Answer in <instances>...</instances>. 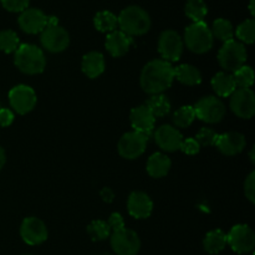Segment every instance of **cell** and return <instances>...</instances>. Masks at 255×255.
<instances>
[{
    "label": "cell",
    "mask_w": 255,
    "mask_h": 255,
    "mask_svg": "<svg viewBox=\"0 0 255 255\" xmlns=\"http://www.w3.org/2000/svg\"><path fill=\"white\" fill-rule=\"evenodd\" d=\"M174 80V67L163 59H154L144 65L139 76L142 90L148 95L163 94L172 86Z\"/></svg>",
    "instance_id": "1"
},
{
    "label": "cell",
    "mask_w": 255,
    "mask_h": 255,
    "mask_svg": "<svg viewBox=\"0 0 255 255\" xmlns=\"http://www.w3.org/2000/svg\"><path fill=\"white\" fill-rule=\"evenodd\" d=\"M117 22L122 32L128 36H141L151 29V17L141 6L131 5L122 10L117 16Z\"/></svg>",
    "instance_id": "2"
},
{
    "label": "cell",
    "mask_w": 255,
    "mask_h": 255,
    "mask_svg": "<svg viewBox=\"0 0 255 255\" xmlns=\"http://www.w3.org/2000/svg\"><path fill=\"white\" fill-rule=\"evenodd\" d=\"M14 62L25 75H39L46 67V57L39 46L22 44L14 52Z\"/></svg>",
    "instance_id": "3"
},
{
    "label": "cell",
    "mask_w": 255,
    "mask_h": 255,
    "mask_svg": "<svg viewBox=\"0 0 255 255\" xmlns=\"http://www.w3.org/2000/svg\"><path fill=\"white\" fill-rule=\"evenodd\" d=\"M214 37L211 29L204 21L192 22L186 27L184 41L187 49L194 54H206L213 47Z\"/></svg>",
    "instance_id": "4"
},
{
    "label": "cell",
    "mask_w": 255,
    "mask_h": 255,
    "mask_svg": "<svg viewBox=\"0 0 255 255\" xmlns=\"http://www.w3.org/2000/svg\"><path fill=\"white\" fill-rule=\"evenodd\" d=\"M247 59H248V52L246 46L234 39L223 42V46L219 49L218 62L222 69L226 70V72L237 71L239 67L246 65Z\"/></svg>",
    "instance_id": "5"
},
{
    "label": "cell",
    "mask_w": 255,
    "mask_h": 255,
    "mask_svg": "<svg viewBox=\"0 0 255 255\" xmlns=\"http://www.w3.org/2000/svg\"><path fill=\"white\" fill-rule=\"evenodd\" d=\"M193 109L197 119L207 124H218L226 116V105L216 96L202 97Z\"/></svg>",
    "instance_id": "6"
},
{
    "label": "cell",
    "mask_w": 255,
    "mask_h": 255,
    "mask_svg": "<svg viewBox=\"0 0 255 255\" xmlns=\"http://www.w3.org/2000/svg\"><path fill=\"white\" fill-rule=\"evenodd\" d=\"M227 244L238 254L251 253L255 247V233L248 224H237L227 234Z\"/></svg>",
    "instance_id": "7"
},
{
    "label": "cell",
    "mask_w": 255,
    "mask_h": 255,
    "mask_svg": "<svg viewBox=\"0 0 255 255\" xmlns=\"http://www.w3.org/2000/svg\"><path fill=\"white\" fill-rule=\"evenodd\" d=\"M148 136L137 131H131L125 133L120 138L117 149L120 156L126 159H136L144 153L147 148Z\"/></svg>",
    "instance_id": "8"
},
{
    "label": "cell",
    "mask_w": 255,
    "mask_h": 255,
    "mask_svg": "<svg viewBox=\"0 0 255 255\" xmlns=\"http://www.w3.org/2000/svg\"><path fill=\"white\" fill-rule=\"evenodd\" d=\"M111 247L117 255H137L141 249L138 234L125 227L121 231L111 233Z\"/></svg>",
    "instance_id": "9"
},
{
    "label": "cell",
    "mask_w": 255,
    "mask_h": 255,
    "mask_svg": "<svg viewBox=\"0 0 255 255\" xmlns=\"http://www.w3.org/2000/svg\"><path fill=\"white\" fill-rule=\"evenodd\" d=\"M10 106L19 115H26L35 109L37 102L34 89L27 85H17L9 92Z\"/></svg>",
    "instance_id": "10"
},
{
    "label": "cell",
    "mask_w": 255,
    "mask_h": 255,
    "mask_svg": "<svg viewBox=\"0 0 255 255\" xmlns=\"http://www.w3.org/2000/svg\"><path fill=\"white\" fill-rule=\"evenodd\" d=\"M183 39L174 30H164L158 39V52L168 62L178 61L183 54Z\"/></svg>",
    "instance_id": "11"
},
{
    "label": "cell",
    "mask_w": 255,
    "mask_h": 255,
    "mask_svg": "<svg viewBox=\"0 0 255 255\" xmlns=\"http://www.w3.org/2000/svg\"><path fill=\"white\" fill-rule=\"evenodd\" d=\"M229 106L239 119L249 120L255 115V94L252 89H237L231 95Z\"/></svg>",
    "instance_id": "12"
},
{
    "label": "cell",
    "mask_w": 255,
    "mask_h": 255,
    "mask_svg": "<svg viewBox=\"0 0 255 255\" xmlns=\"http://www.w3.org/2000/svg\"><path fill=\"white\" fill-rule=\"evenodd\" d=\"M42 47L52 54L65 51L70 45V35L62 26H47L41 31L40 36Z\"/></svg>",
    "instance_id": "13"
},
{
    "label": "cell",
    "mask_w": 255,
    "mask_h": 255,
    "mask_svg": "<svg viewBox=\"0 0 255 255\" xmlns=\"http://www.w3.org/2000/svg\"><path fill=\"white\" fill-rule=\"evenodd\" d=\"M46 224L36 217H27L20 226V237L29 246H39L47 239Z\"/></svg>",
    "instance_id": "14"
},
{
    "label": "cell",
    "mask_w": 255,
    "mask_h": 255,
    "mask_svg": "<svg viewBox=\"0 0 255 255\" xmlns=\"http://www.w3.org/2000/svg\"><path fill=\"white\" fill-rule=\"evenodd\" d=\"M183 136L176 127L171 125H162L154 132V141L157 146L166 152H174L181 148Z\"/></svg>",
    "instance_id": "15"
},
{
    "label": "cell",
    "mask_w": 255,
    "mask_h": 255,
    "mask_svg": "<svg viewBox=\"0 0 255 255\" xmlns=\"http://www.w3.org/2000/svg\"><path fill=\"white\" fill-rule=\"evenodd\" d=\"M46 20L47 15H45L40 9H36V7L29 9L27 7L20 14L17 22H19V26L22 31L34 35L39 34L46 27Z\"/></svg>",
    "instance_id": "16"
},
{
    "label": "cell",
    "mask_w": 255,
    "mask_h": 255,
    "mask_svg": "<svg viewBox=\"0 0 255 255\" xmlns=\"http://www.w3.org/2000/svg\"><path fill=\"white\" fill-rule=\"evenodd\" d=\"M127 211L136 219L148 218L153 211V202L144 192H132L127 199Z\"/></svg>",
    "instance_id": "17"
},
{
    "label": "cell",
    "mask_w": 255,
    "mask_h": 255,
    "mask_svg": "<svg viewBox=\"0 0 255 255\" xmlns=\"http://www.w3.org/2000/svg\"><path fill=\"white\" fill-rule=\"evenodd\" d=\"M129 121H131V125L134 128V131L149 136L154 128L156 119H154V116L146 105H141V106H137L131 110V112H129Z\"/></svg>",
    "instance_id": "18"
},
{
    "label": "cell",
    "mask_w": 255,
    "mask_h": 255,
    "mask_svg": "<svg viewBox=\"0 0 255 255\" xmlns=\"http://www.w3.org/2000/svg\"><path fill=\"white\" fill-rule=\"evenodd\" d=\"M216 146L224 156H236L243 152L247 146V141L246 137L239 132H227L219 134Z\"/></svg>",
    "instance_id": "19"
},
{
    "label": "cell",
    "mask_w": 255,
    "mask_h": 255,
    "mask_svg": "<svg viewBox=\"0 0 255 255\" xmlns=\"http://www.w3.org/2000/svg\"><path fill=\"white\" fill-rule=\"evenodd\" d=\"M132 45H133V37L128 36L121 30H115V31L110 32L106 37V42H105L106 50L114 57H121L126 55Z\"/></svg>",
    "instance_id": "20"
},
{
    "label": "cell",
    "mask_w": 255,
    "mask_h": 255,
    "mask_svg": "<svg viewBox=\"0 0 255 255\" xmlns=\"http://www.w3.org/2000/svg\"><path fill=\"white\" fill-rule=\"evenodd\" d=\"M81 69L89 79H96V77L101 76L106 69V61H105L104 55L99 51L87 52L82 57Z\"/></svg>",
    "instance_id": "21"
},
{
    "label": "cell",
    "mask_w": 255,
    "mask_h": 255,
    "mask_svg": "<svg viewBox=\"0 0 255 255\" xmlns=\"http://www.w3.org/2000/svg\"><path fill=\"white\" fill-rule=\"evenodd\" d=\"M172 167V162L168 156L162 152H156L148 158L146 164L147 173L153 178H162L168 174Z\"/></svg>",
    "instance_id": "22"
},
{
    "label": "cell",
    "mask_w": 255,
    "mask_h": 255,
    "mask_svg": "<svg viewBox=\"0 0 255 255\" xmlns=\"http://www.w3.org/2000/svg\"><path fill=\"white\" fill-rule=\"evenodd\" d=\"M211 85L212 89L219 97H231V95L237 90L233 75L226 71H221L214 75Z\"/></svg>",
    "instance_id": "23"
},
{
    "label": "cell",
    "mask_w": 255,
    "mask_h": 255,
    "mask_svg": "<svg viewBox=\"0 0 255 255\" xmlns=\"http://www.w3.org/2000/svg\"><path fill=\"white\" fill-rule=\"evenodd\" d=\"M174 79L186 86H196L202 82V74L193 65L183 64L174 69Z\"/></svg>",
    "instance_id": "24"
},
{
    "label": "cell",
    "mask_w": 255,
    "mask_h": 255,
    "mask_svg": "<svg viewBox=\"0 0 255 255\" xmlns=\"http://www.w3.org/2000/svg\"><path fill=\"white\" fill-rule=\"evenodd\" d=\"M227 234L222 229H214L207 233L203 241V248L209 254H218L226 248Z\"/></svg>",
    "instance_id": "25"
},
{
    "label": "cell",
    "mask_w": 255,
    "mask_h": 255,
    "mask_svg": "<svg viewBox=\"0 0 255 255\" xmlns=\"http://www.w3.org/2000/svg\"><path fill=\"white\" fill-rule=\"evenodd\" d=\"M144 105L148 107L149 111L154 116V119H157V117H164L166 115H168L172 107L169 99L163 94L152 95Z\"/></svg>",
    "instance_id": "26"
},
{
    "label": "cell",
    "mask_w": 255,
    "mask_h": 255,
    "mask_svg": "<svg viewBox=\"0 0 255 255\" xmlns=\"http://www.w3.org/2000/svg\"><path fill=\"white\" fill-rule=\"evenodd\" d=\"M94 25L99 31L101 32H112L117 29L119 22H117V16L114 12L109 10L99 11L94 17Z\"/></svg>",
    "instance_id": "27"
},
{
    "label": "cell",
    "mask_w": 255,
    "mask_h": 255,
    "mask_svg": "<svg viewBox=\"0 0 255 255\" xmlns=\"http://www.w3.org/2000/svg\"><path fill=\"white\" fill-rule=\"evenodd\" d=\"M212 35L216 39L221 40V41L227 42L229 40H233L234 36V27L229 20L219 17L213 22V26L211 29Z\"/></svg>",
    "instance_id": "28"
},
{
    "label": "cell",
    "mask_w": 255,
    "mask_h": 255,
    "mask_svg": "<svg viewBox=\"0 0 255 255\" xmlns=\"http://www.w3.org/2000/svg\"><path fill=\"white\" fill-rule=\"evenodd\" d=\"M186 15L193 22L203 21L204 17L208 14V6L204 0H188L184 7Z\"/></svg>",
    "instance_id": "29"
},
{
    "label": "cell",
    "mask_w": 255,
    "mask_h": 255,
    "mask_svg": "<svg viewBox=\"0 0 255 255\" xmlns=\"http://www.w3.org/2000/svg\"><path fill=\"white\" fill-rule=\"evenodd\" d=\"M173 124L178 128H186L189 127L193 121L196 120V112H194L193 106H182L173 114Z\"/></svg>",
    "instance_id": "30"
},
{
    "label": "cell",
    "mask_w": 255,
    "mask_h": 255,
    "mask_svg": "<svg viewBox=\"0 0 255 255\" xmlns=\"http://www.w3.org/2000/svg\"><path fill=\"white\" fill-rule=\"evenodd\" d=\"M233 79L238 89H251L254 84V71L248 65H243L233 72Z\"/></svg>",
    "instance_id": "31"
},
{
    "label": "cell",
    "mask_w": 255,
    "mask_h": 255,
    "mask_svg": "<svg viewBox=\"0 0 255 255\" xmlns=\"http://www.w3.org/2000/svg\"><path fill=\"white\" fill-rule=\"evenodd\" d=\"M87 233L94 242H101L111 236V229L105 221H94L87 227Z\"/></svg>",
    "instance_id": "32"
},
{
    "label": "cell",
    "mask_w": 255,
    "mask_h": 255,
    "mask_svg": "<svg viewBox=\"0 0 255 255\" xmlns=\"http://www.w3.org/2000/svg\"><path fill=\"white\" fill-rule=\"evenodd\" d=\"M236 35L242 44H253L255 40V21L253 19H247L238 25Z\"/></svg>",
    "instance_id": "33"
},
{
    "label": "cell",
    "mask_w": 255,
    "mask_h": 255,
    "mask_svg": "<svg viewBox=\"0 0 255 255\" xmlns=\"http://www.w3.org/2000/svg\"><path fill=\"white\" fill-rule=\"evenodd\" d=\"M20 46V39L17 34L12 30H2L0 31V50L6 54H11Z\"/></svg>",
    "instance_id": "34"
},
{
    "label": "cell",
    "mask_w": 255,
    "mask_h": 255,
    "mask_svg": "<svg viewBox=\"0 0 255 255\" xmlns=\"http://www.w3.org/2000/svg\"><path fill=\"white\" fill-rule=\"evenodd\" d=\"M218 136L219 134L217 133L214 129L209 128V127H203V128L199 129V132L197 133L196 141L198 142L199 146H204V147L216 146Z\"/></svg>",
    "instance_id": "35"
},
{
    "label": "cell",
    "mask_w": 255,
    "mask_h": 255,
    "mask_svg": "<svg viewBox=\"0 0 255 255\" xmlns=\"http://www.w3.org/2000/svg\"><path fill=\"white\" fill-rule=\"evenodd\" d=\"M4 9L10 12H22L27 9L30 0H0Z\"/></svg>",
    "instance_id": "36"
},
{
    "label": "cell",
    "mask_w": 255,
    "mask_h": 255,
    "mask_svg": "<svg viewBox=\"0 0 255 255\" xmlns=\"http://www.w3.org/2000/svg\"><path fill=\"white\" fill-rule=\"evenodd\" d=\"M244 194L251 203L255 202V172H251L244 182Z\"/></svg>",
    "instance_id": "37"
},
{
    "label": "cell",
    "mask_w": 255,
    "mask_h": 255,
    "mask_svg": "<svg viewBox=\"0 0 255 255\" xmlns=\"http://www.w3.org/2000/svg\"><path fill=\"white\" fill-rule=\"evenodd\" d=\"M181 149L183 153L188 154V156H193V154H197L199 151H201V146H199L198 142L196 141V138H186L182 141Z\"/></svg>",
    "instance_id": "38"
},
{
    "label": "cell",
    "mask_w": 255,
    "mask_h": 255,
    "mask_svg": "<svg viewBox=\"0 0 255 255\" xmlns=\"http://www.w3.org/2000/svg\"><path fill=\"white\" fill-rule=\"evenodd\" d=\"M107 224H109L110 229H111V233L117 231H121V229L125 228V221H124V217L121 216L120 213H112L110 216L109 221H107Z\"/></svg>",
    "instance_id": "39"
},
{
    "label": "cell",
    "mask_w": 255,
    "mask_h": 255,
    "mask_svg": "<svg viewBox=\"0 0 255 255\" xmlns=\"http://www.w3.org/2000/svg\"><path fill=\"white\" fill-rule=\"evenodd\" d=\"M14 122V114L11 110L0 107V127H7Z\"/></svg>",
    "instance_id": "40"
},
{
    "label": "cell",
    "mask_w": 255,
    "mask_h": 255,
    "mask_svg": "<svg viewBox=\"0 0 255 255\" xmlns=\"http://www.w3.org/2000/svg\"><path fill=\"white\" fill-rule=\"evenodd\" d=\"M100 197H101L102 201L106 202V203H112L115 199V192L112 191L111 188H109V187H105V188H102V191L100 192Z\"/></svg>",
    "instance_id": "41"
},
{
    "label": "cell",
    "mask_w": 255,
    "mask_h": 255,
    "mask_svg": "<svg viewBox=\"0 0 255 255\" xmlns=\"http://www.w3.org/2000/svg\"><path fill=\"white\" fill-rule=\"evenodd\" d=\"M59 25V19L56 16H47L46 27L47 26H57Z\"/></svg>",
    "instance_id": "42"
},
{
    "label": "cell",
    "mask_w": 255,
    "mask_h": 255,
    "mask_svg": "<svg viewBox=\"0 0 255 255\" xmlns=\"http://www.w3.org/2000/svg\"><path fill=\"white\" fill-rule=\"evenodd\" d=\"M5 162H6V154H5L4 148L0 146V171H1L2 167L5 166Z\"/></svg>",
    "instance_id": "43"
},
{
    "label": "cell",
    "mask_w": 255,
    "mask_h": 255,
    "mask_svg": "<svg viewBox=\"0 0 255 255\" xmlns=\"http://www.w3.org/2000/svg\"><path fill=\"white\" fill-rule=\"evenodd\" d=\"M254 2H255V0H251V2H249V10H251V14L253 15H255V10H254Z\"/></svg>",
    "instance_id": "44"
},
{
    "label": "cell",
    "mask_w": 255,
    "mask_h": 255,
    "mask_svg": "<svg viewBox=\"0 0 255 255\" xmlns=\"http://www.w3.org/2000/svg\"><path fill=\"white\" fill-rule=\"evenodd\" d=\"M255 157H254V148L252 149V152H251V161H252V163H254L255 162Z\"/></svg>",
    "instance_id": "45"
},
{
    "label": "cell",
    "mask_w": 255,
    "mask_h": 255,
    "mask_svg": "<svg viewBox=\"0 0 255 255\" xmlns=\"http://www.w3.org/2000/svg\"><path fill=\"white\" fill-rule=\"evenodd\" d=\"M27 255H29V254H27Z\"/></svg>",
    "instance_id": "46"
}]
</instances>
